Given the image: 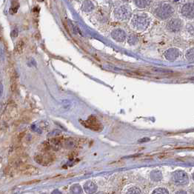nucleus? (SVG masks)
<instances>
[{"instance_id": "obj_9", "label": "nucleus", "mask_w": 194, "mask_h": 194, "mask_svg": "<svg viewBox=\"0 0 194 194\" xmlns=\"http://www.w3.org/2000/svg\"><path fill=\"white\" fill-rule=\"evenodd\" d=\"M19 8V4L17 1H13L11 2V6L10 8V14H15L17 12L18 9Z\"/></svg>"}, {"instance_id": "obj_8", "label": "nucleus", "mask_w": 194, "mask_h": 194, "mask_svg": "<svg viewBox=\"0 0 194 194\" xmlns=\"http://www.w3.org/2000/svg\"><path fill=\"white\" fill-rule=\"evenodd\" d=\"M150 178L153 181H154V182H159V181L162 180V173H161V172L155 170V171H153L151 173Z\"/></svg>"}, {"instance_id": "obj_5", "label": "nucleus", "mask_w": 194, "mask_h": 194, "mask_svg": "<svg viewBox=\"0 0 194 194\" xmlns=\"http://www.w3.org/2000/svg\"><path fill=\"white\" fill-rule=\"evenodd\" d=\"M84 190L88 194H93L97 190V185L94 182L89 181L84 185Z\"/></svg>"}, {"instance_id": "obj_3", "label": "nucleus", "mask_w": 194, "mask_h": 194, "mask_svg": "<svg viewBox=\"0 0 194 194\" xmlns=\"http://www.w3.org/2000/svg\"><path fill=\"white\" fill-rule=\"evenodd\" d=\"M173 182L179 185H185L188 183V176L185 172L182 170H178L173 173L172 176Z\"/></svg>"}, {"instance_id": "obj_1", "label": "nucleus", "mask_w": 194, "mask_h": 194, "mask_svg": "<svg viewBox=\"0 0 194 194\" xmlns=\"http://www.w3.org/2000/svg\"><path fill=\"white\" fill-rule=\"evenodd\" d=\"M36 162L42 166H48L53 162L55 157L50 152H42L39 154L34 157Z\"/></svg>"}, {"instance_id": "obj_7", "label": "nucleus", "mask_w": 194, "mask_h": 194, "mask_svg": "<svg viewBox=\"0 0 194 194\" xmlns=\"http://www.w3.org/2000/svg\"><path fill=\"white\" fill-rule=\"evenodd\" d=\"M24 47V42L22 39L19 40L16 42L15 47H14V52L17 54L22 53Z\"/></svg>"}, {"instance_id": "obj_6", "label": "nucleus", "mask_w": 194, "mask_h": 194, "mask_svg": "<svg viewBox=\"0 0 194 194\" xmlns=\"http://www.w3.org/2000/svg\"><path fill=\"white\" fill-rule=\"evenodd\" d=\"M17 73L15 71H13L11 74V91H15L17 87Z\"/></svg>"}, {"instance_id": "obj_10", "label": "nucleus", "mask_w": 194, "mask_h": 194, "mask_svg": "<svg viewBox=\"0 0 194 194\" xmlns=\"http://www.w3.org/2000/svg\"><path fill=\"white\" fill-rule=\"evenodd\" d=\"M70 191H71L72 194H82V189L79 184H76V185H73V186L71 187Z\"/></svg>"}, {"instance_id": "obj_13", "label": "nucleus", "mask_w": 194, "mask_h": 194, "mask_svg": "<svg viewBox=\"0 0 194 194\" xmlns=\"http://www.w3.org/2000/svg\"><path fill=\"white\" fill-rule=\"evenodd\" d=\"M24 136H25V132H24V131H22V133H20V134L18 135V136H17L18 142H20L23 138L24 137Z\"/></svg>"}, {"instance_id": "obj_17", "label": "nucleus", "mask_w": 194, "mask_h": 194, "mask_svg": "<svg viewBox=\"0 0 194 194\" xmlns=\"http://www.w3.org/2000/svg\"><path fill=\"white\" fill-rule=\"evenodd\" d=\"M95 194H105V193H102V192H99V193H95Z\"/></svg>"}, {"instance_id": "obj_4", "label": "nucleus", "mask_w": 194, "mask_h": 194, "mask_svg": "<svg viewBox=\"0 0 194 194\" xmlns=\"http://www.w3.org/2000/svg\"><path fill=\"white\" fill-rule=\"evenodd\" d=\"M19 170L21 174L26 176L36 175L39 173V170L37 167L31 164H21L19 167Z\"/></svg>"}, {"instance_id": "obj_14", "label": "nucleus", "mask_w": 194, "mask_h": 194, "mask_svg": "<svg viewBox=\"0 0 194 194\" xmlns=\"http://www.w3.org/2000/svg\"><path fill=\"white\" fill-rule=\"evenodd\" d=\"M17 35H18L17 29H15V30H14L12 32H11V37H12V38H16L17 37Z\"/></svg>"}, {"instance_id": "obj_2", "label": "nucleus", "mask_w": 194, "mask_h": 194, "mask_svg": "<svg viewBox=\"0 0 194 194\" xmlns=\"http://www.w3.org/2000/svg\"><path fill=\"white\" fill-rule=\"evenodd\" d=\"M82 123L85 127L90 128V129L94 131H97V132L102 130V124L100 123V121L97 119L96 117L93 116H90L85 122Z\"/></svg>"}, {"instance_id": "obj_15", "label": "nucleus", "mask_w": 194, "mask_h": 194, "mask_svg": "<svg viewBox=\"0 0 194 194\" xmlns=\"http://www.w3.org/2000/svg\"><path fill=\"white\" fill-rule=\"evenodd\" d=\"M51 194H62V193H61L60 190H53V191L52 192Z\"/></svg>"}, {"instance_id": "obj_11", "label": "nucleus", "mask_w": 194, "mask_h": 194, "mask_svg": "<svg viewBox=\"0 0 194 194\" xmlns=\"http://www.w3.org/2000/svg\"><path fill=\"white\" fill-rule=\"evenodd\" d=\"M127 194H142V190L137 187H132L128 190Z\"/></svg>"}, {"instance_id": "obj_12", "label": "nucleus", "mask_w": 194, "mask_h": 194, "mask_svg": "<svg viewBox=\"0 0 194 194\" xmlns=\"http://www.w3.org/2000/svg\"><path fill=\"white\" fill-rule=\"evenodd\" d=\"M152 194H169L167 190H166L165 188H162V187H159V188H157L154 190Z\"/></svg>"}, {"instance_id": "obj_16", "label": "nucleus", "mask_w": 194, "mask_h": 194, "mask_svg": "<svg viewBox=\"0 0 194 194\" xmlns=\"http://www.w3.org/2000/svg\"><path fill=\"white\" fill-rule=\"evenodd\" d=\"M176 194H187V192L184 191V190H179V191L177 192Z\"/></svg>"}]
</instances>
